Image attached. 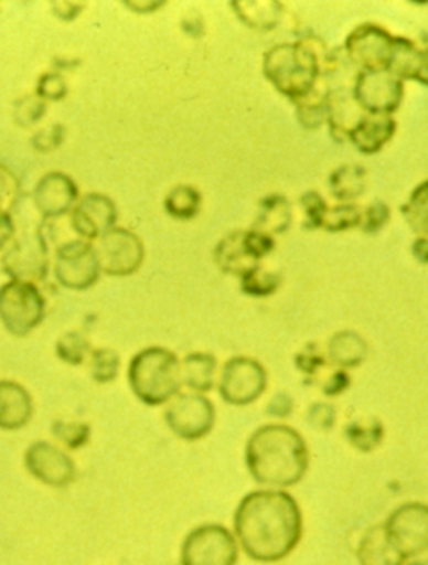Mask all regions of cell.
Masks as SVG:
<instances>
[{
    "instance_id": "obj_42",
    "label": "cell",
    "mask_w": 428,
    "mask_h": 565,
    "mask_svg": "<svg viewBox=\"0 0 428 565\" xmlns=\"http://www.w3.org/2000/svg\"><path fill=\"white\" fill-rule=\"evenodd\" d=\"M83 11L84 4L81 2H54L52 4V12L64 22L74 21Z\"/></svg>"
},
{
    "instance_id": "obj_21",
    "label": "cell",
    "mask_w": 428,
    "mask_h": 565,
    "mask_svg": "<svg viewBox=\"0 0 428 565\" xmlns=\"http://www.w3.org/2000/svg\"><path fill=\"white\" fill-rule=\"evenodd\" d=\"M360 565H405L407 558L388 537L385 525H375L363 535L356 551Z\"/></svg>"
},
{
    "instance_id": "obj_34",
    "label": "cell",
    "mask_w": 428,
    "mask_h": 565,
    "mask_svg": "<svg viewBox=\"0 0 428 565\" xmlns=\"http://www.w3.org/2000/svg\"><path fill=\"white\" fill-rule=\"evenodd\" d=\"M362 211L353 203H340L329 207L323 230L329 233H343L349 230L360 228Z\"/></svg>"
},
{
    "instance_id": "obj_27",
    "label": "cell",
    "mask_w": 428,
    "mask_h": 565,
    "mask_svg": "<svg viewBox=\"0 0 428 565\" xmlns=\"http://www.w3.org/2000/svg\"><path fill=\"white\" fill-rule=\"evenodd\" d=\"M201 204H203V198L200 191L190 184L173 188L164 198V210L178 221H190L196 217L200 214Z\"/></svg>"
},
{
    "instance_id": "obj_28",
    "label": "cell",
    "mask_w": 428,
    "mask_h": 565,
    "mask_svg": "<svg viewBox=\"0 0 428 565\" xmlns=\"http://www.w3.org/2000/svg\"><path fill=\"white\" fill-rule=\"evenodd\" d=\"M421 63V49L405 38H395L394 54H392L388 71L402 81H415Z\"/></svg>"
},
{
    "instance_id": "obj_6",
    "label": "cell",
    "mask_w": 428,
    "mask_h": 565,
    "mask_svg": "<svg viewBox=\"0 0 428 565\" xmlns=\"http://www.w3.org/2000/svg\"><path fill=\"white\" fill-rule=\"evenodd\" d=\"M274 236L266 233L248 230V232H233L226 235L214 248V262L226 275H249L259 268V262L274 252Z\"/></svg>"
},
{
    "instance_id": "obj_26",
    "label": "cell",
    "mask_w": 428,
    "mask_h": 565,
    "mask_svg": "<svg viewBox=\"0 0 428 565\" xmlns=\"http://www.w3.org/2000/svg\"><path fill=\"white\" fill-rule=\"evenodd\" d=\"M368 173L362 164H343L332 171L329 178V190L340 203H352L366 190Z\"/></svg>"
},
{
    "instance_id": "obj_22",
    "label": "cell",
    "mask_w": 428,
    "mask_h": 565,
    "mask_svg": "<svg viewBox=\"0 0 428 565\" xmlns=\"http://www.w3.org/2000/svg\"><path fill=\"white\" fill-rule=\"evenodd\" d=\"M293 211L290 201L283 194L271 193L259 201L258 214L252 230L266 235H283L291 226Z\"/></svg>"
},
{
    "instance_id": "obj_36",
    "label": "cell",
    "mask_w": 428,
    "mask_h": 565,
    "mask_svg": "<svg viewBox=\"0 0 428 565\" xmlns=\"http://www.w3.org/2000/svg\"><path fill=\"white\" fill-rule=\"evenodd\" d=\"M301 210H303L304 223L303 228L320 230L325 223L327 213H329V204L325 198L321 196L318 191H307L300 198Z\"/></svg>"
},
{
    "instance_id": "obj_10",
    "label": "cell",
    "mask_w": 428,
    "mask_h": 565,
    "mask_svg": "<svg viewBox=\"0 0 428 565\" xmlns=\"http://www.w3.org/2000/svg\"><path fill=\"white\" fill-rule=\"evenodd\" d=\"M167 405L164 422L181 440H201L211 434L216 424V408L203 393L180 392Z\"/></svg>"
},
{
    "instance_id": "obj_35",
    "label": "cell",
    "mask_w": 428,
    "mask_h": 565,
    "mask_svg": "<svg viewBox=\"0 0 428 565\" xmlns=\"http://www.w3.org/2000/svg\"><path fill=\"white\" fill-rule=\"evenodd\" d=\"M280 285L281 276L275 271H266L261 266L242 278L243 291L249 297H270Z\"/></svg>"
},
{
    "instance_id": "obj_46",
    "label": "cell",
    "mask_w": 428,
    "mask_h": 565,
    "mask_svg": "<svg viewBox=\"0 0 428 565\" xmlns=\"http://www.w3.org/2000/svg\"><path fill=\"white\" fill-rule=\"evenodd\" d=\"M410 565H424V564H410Z\"/></svg>"
},
{
    "instance_id": "obj_18",
    "label": "cell",
    "mask_w": 428,
    "mask_h": 565,
    "mask_svg": "<svg viewBox=\"0 0 428 565\" xmlns=\"http://www.w3.org/2000/svg\"><path fill=\"white\" fill-rule=\"evenodd\" d=\"M32 200H34L35 210L44 220H57L66 216L76 206L79 190L73 178L61 171H54L39 180Z\"/></svg>"
},
{
    "instance_id": "obj_19",
    "label": "cell",
    "mask_w": 428,
    "mask_h": 565,
    "mask_svg": "<svg viewBox=\"0 0 428 565\" xmlns=\"http://www.w3.org/2000/svg\"><path fill=\"white\" fill-rule=\"evenodd\" d=\"M34 417V401L24 385L0 380V430L18 431Z\"/></svg>"
},
{
    "instance_id": "obj_4",
    "label": "cell",
    "mask_w": 428,
    "mask_h": 565,
    "mask_svg": "<svg viewBox=\"0 0 428 565\" xmlns=\"http://www.w3.org/2000/svg\"><path fill=\"white\" fill-rule=\"evenodd\" d=\"M128 382L135 397L148 407L170 404L181 392V360L164 347H148L129 362Z\"/></svg>"
},
{
    "instance_id": "obj_44",
    "label": "cell",
    "mask_w": 428,
    "mask_h": 565,
    "mask_svg": "<svg viewBox=\"0 0 428 565\" xmlns=\"http://www.w3.org/2000/svg\"><path fill=\"white\" fill-rule=\"evenodd\" d=\"M411 253H414V256L415 258H417V262L425 263V265H428V238H425V236H418V238L415 239Z\"/></svg>"
},
{
    "instance_id": "obj_5",
    "label": "cell",
    "mask_w": 428,
    "mask_h": 565,
    "mask_svg": "<svg viewBox=\"0 0 428 565\" xmlns=\"http://www.w3.org/2000/svg\"><path fill=\"white\" fill-rule=\"evenodd\" d=\"M44 295L38 285L9 279L0 287V323L12 337L24 338L45 318Z\"/></svg>"
},
{
    "instance_id": "obj_25",
    "label": "cell",
    "mask_w": 428,
    "mask_h": 565,
    "mask_svg": "<svg viewBox=\"0 0 428 565\" xmlns=\"http://www.w3.org/2000/svg\"><path fill=\"white\" fill-rule=\"evenodd\" d=\"M232 8L243 24L261 32L274 31L280 24L281 15H283V4L274 2V0L232 2Z\"/></svg>"
},
{
    "instance_id": "obj_14",
    "label": "cell",
    "mask_w": 428,
    "mask_h": 565,
    "mask_svg": "<svg viewBox=\"0 0 428 565\" xmlns=\"http://www.w3.org/2000/svg\"><path fill=\"white\" fill-rule=\"evenodd\" d=\"M384 525L388 537L407 561L428 552L427 503H404L392 512Z\"/></svg>"
},
{
    "instance_id": "obj_7",
    "label": "cell",
    "mask_w": 428,
    "mask_h": 565,
    "mask_svg": "<svg viewBox=\"0 0 428 565\" xmlns=\"http://www.w3.org/2000/svg\"><path fill=\"white\" fill-rule=\"evenodd\" d=\"M0 263L6 275L11 279L34 282V285L44 281L51 265L44 228L38 226L32 232H24L21 235L15 233L14 242L6 249Z\"/></svg>"
},
{
    "instance_id": "obj_13",
    "label": "cell",
    "mask_w": 428,
    "mask_h": 565,
    "mask_svg": "<svg viewBox=\"0 0 428 565\" xmlns=\"http://www.w3.org/2000/svg\"><path fill=\"white\" fill-rule=\"evenodd\" d=\"M268 386V373L258 360L235 356L223 366L220 395L233 407L255 404Z\"/></svg>"
},
{
    "instance_id": "obj_11",
    "label": "cell",
    "mask_w": 428,
    "mask_h": 565,
    "mask_svg": "<svg viewBox=\"0 0 428 565\" xmlns=\"http://www.w3.org/2000/svg\"><path fill=\"white\" fill-rule=\"evenodd\" d=\"M54 276L66 290L86 291L93 288L100 276L93 243L76 238L57 246Z\"/></svg>"
},
{
    "instance_id": "obj_47",
    "label": "cell",
    "mask_w": 428,
    "mask_h": 565,
    "mask_svg": "<svg viewBox=\"0 0 428 565\" xmlns=\"http://www.w3.org/2000/svg\"><path fill=\"white\" fill-rule=\"evenodd\" d=\"M424 565H428V562H427V564H424Z\"/></svg>"
},
{
    "instance_id": "obj_37",
    "label": "cell",
    "mask_w": 428,
    "mask_h": 565,
    "mask_svg": "<svg viewBox=\"0 0 428 565\" xmlns=\"http://www.w3.org/2000/svg\"><path fill=\"white\" fill-rule=\"evenodd\" d=\"M45 100H42L38 94L34 96L21 97L14 104V121L21 128H31L38 125L45 115Z\"/></svg>"
},
{
    "instance_id": "obj_29",
    "label": "cell",
    "mask_w": 428,
    "mask_h": 565,
    "mask_svg": "<svg viewBox=\"0 0 428 565\" xmlns=\"http://www.w3.org/2000/svg\"><path fill=\"white\" fill-rule=\"evenodd\" d=\"M402 214L411 232L428 238V180L411 191L410 196L402 206Z\"/></svg>"
},
{
    "instance_id": "obj_3",
    "label": "cell",
    "mask_w": 428,
    "mask_h": 565,
    "mask_svg": "<svg viewBox=\"0 0 428 565\" xmlns=\"http://www.w3.org/2000/svg\"><path fill=\"white\" fill-rule=\"evenodd\" d=\"M329 55L325 44L313 35L278 44L263 55V74L278 93L297 104L313 93Z\"/></svg>"
},
{
    "instance_id": "obj_39",
    "label": "cell",
    "mask_w": 428,
    "mask_h": 565,
    "mask_svg": "<svg viewBox=\"0 0 428 565\" xmlns=\"http://www.w3.org/2000/svg\"><path fill=\"white\" fill-rule=\"evenodd\" d=\"M392 211L387 203L384 201H375L370 204L362 213V223H360V230L365 235H377L382 230L387 226L390 221Z\"/></svg>"
},
{
    "instance_id": "obj_23",
    "label": "cell",
    "mask_w": 428,
    "mask_h": 565,
    "mask_svg": "<svg viewBox=\"0 0 428 565\" xmlns=\"http://www.w3.org/2000/svg\"><path fill=\"white\" fill-rule=\"evenodd\" d=\"M327 352H329L330 362L340 370L356 369L368 356V343L356 331H339L330 338Z\"/></svg>"
},
{
    "instance_id": "obj_45",
    "label": "cell",
    "mask_w": 428,
    "mask_h": 565,
    "mask_svg": "<svg viewBox=\"0 0 428 565\" xmlns=\"http://www.w3.org/2000/svg\"><path fill=\"white\" fill-rule=\"evenodd\" d=\"M126 8L131 11L146 14V12L156 11V9L163 8L164 2H125Z\"/></svg>"
},
{
    "instance_id": "obj_43",
    "label": "cell",
    "mask_w": 428,
    "mask_h": 565,
    "mask_svg": "<svg viewBox=\"0 0 428 565\" xmlns=\"http://www.w3.org/2000/svg\"><path fill=\"white\" fill-rule=\"evenodd\" d=\"M15 233V223L12 214H8V216H0V253L6 252L14 242Z\"/></svg>"
},
{
    "instance_id": "obj_17",
    "label": "cell",
    "mask_w": 428,
    "mask_h": 565,
    "mask_svg": "<svg viewBox=\"0 0 428 565\" xmlns=\"http://www.w3.org/2000/svg\"><path fill=\"white\" fill-rule=\"evenodd\" d=\"M118 207L111 198L103 193H87L77 200L71 211V228L86 242H96L116 228Z\"/></svg>"
},
{
    "instance_id": "obj_33",
    "label": "cell",
    "mask_w": 428,
    "mask_h": 565,
    "mask_svg": "<svg viewBox=\"0 0 428 565\" xmlns=\"http://www.w3.org/2000/svg\"><path fill=\"white\" fill-rule=\"evenodd\" d=\"M52 435L63 447L69 450H79L89 444L93 428L84 422L56 420L51 425Z\"/></svg>"
},
{
    "instance_id": "obj_9",
    "label": "cell",
    "mask_w": 428,
    "mask_h": 565,
    "mask_svg": "<svg viewBox=\"0 0 428 565\" xmlns=\"http://www.w3.org/2000/svg\"><path fill=\"white\" fill-rule=\"evenodd\" d=\"M238 541L218 524L200 525L181 545V565H236Z\"/></svg>"
},
{
    "instance_id": "obj_12",
    "label": "cell",
    "mask_w": 428,
    "mask_h": 565,
    "mask_svg": "<svg viewBox=\"0 0 428 565\" xmlns=\"http://www.w3.org/2000/svg\"><path fill=\"white\" fill-rule=\"evenodd\" d=\"M97 262L100 273L115 278H126L141 269L146 258L145 245L136 233L126 228H113L96 239Z\"/></svg>"
},
{
    "instance_id": "obj_15",
    "label": "cell",
    "mask_w": 428,
    "mask_h": 565,
    "mask_svg": "<svg viewBox=\"0 0 428 565\" xmlns=\"http://www.w3.org/2000/svg\"><path fill=\"white\" fill-rule=\"evenodd\" d=\"M395 38L381 25L363 24L345 41L346 60L359 71H388Z\"/></svg>"
},
{
    "instance_id": "obj_2",
    "label": "cell",
    "mask_w": 428,
    "mask_h": 565,
    "mask_svg": "<svg viewBox=\"0 0 428 565\" xmlns=\"http://www.w3.org/2000/svg\"><path fill=\"white\" fill-rule=\"evenodd\" d=\"M245 460L255 482L285 490L307 476L310 450L295 428L271 424L253 431L246 444Z\"/></svg>"
},
{
    "instance_id": "obj_1",
    "label": "cell",
    "mask_w": 428,
    "mask_h": 565,
    "mask_svg": "<svg viewBox=\"0 0 428 565\" xmlns=\"http://www.w3.org/2000/svg\"><path fill=\"white\" fill-rule=\"evenodd\" d=\"M303 515L285 490H256L243 497L235 512V537L256 562H280L300 544Z\"/></svg>"
},
{
    "instance_id": "obj_30",
    "label": "cell",
    "mask_w": 428,
    "mask_h": 565,
    "mask_svg": "<svg viewBox=\"0 0 428 565\" xmlns=\"http://www.w3.org/2000/svg\"><path fill=\"white\" fill-rule=\"evenodd\" d=\"M93 347L89 340L81 331H66L61 334L56 342V355L61 362L67 365L79 366L90 359Z\"/></svg>"
},
{
    "instance_id": "obj_40",
    "label": "cell",
    "mask_w": 428,
    "mask_h": 565,
    "mask_svg": "<svg viewBox=\"0 0 428 565\" xmlns=\"http://www.w3.org/2000/svg\"><path fill=\"white\" fill-rule=\"evenodd\" d=\"M42 100H63L67 96V83L60 73H45L39 77L38 90Z\"/></svg>"
},
{
    "instance_id": "obj_41",
    "label": "cell",
    "mask_w": 428,
    "mask_h": 565,
    "mask_svg": "<svg viewBox=\"0 0 428 565\" xmlns=\"http://www.w3.org/2000/svg\"><path fill=\"white\" fill-rule=\"evenodd\" d=\"M64 138H66V128L63 125H52L35 132L32 138V148L42 154H49L63 145Z\"/></svg>"
},
{
    "instance_id": "obj_24",
    "label": "cell",
    "mask_w": 428,
    "mask_h": 565,
    "mask_svg": "<svg viewBox=\"0 0 428 565\" xmlns=\"http://www.w3.org/2000/svg\"><path fill=\"white\" fill-rule=\"evenodd\" d=\"M218 373V360L211 353L194 352L181 360V382L194 393L213 390Z\"/></svg>"
},
{
    "instance_id": "obj_8",
    "label": "cell",
    "mask_w": 428,
    "mask_h": 565,
    "mask_svg": "<svg viewBox=\"0 0 428 565\" xmlns=\"http://www.w3.org/2000/svg\"><path fill=\"white\" fill-rule=\"evenodd\" d=\"M404 94V81L390 71H359L353 77L352 97L365 115H394Z\"/></svg>"
},
{
    "instance_id": "obj_32",
    "label": "cell",
    "mask_w": 428,
    "mask_h": 565,
    "mask_svg": "<svg viewBox=\"0 0 428 565\" xmlns=\"http://www.w3.org/2000/svg\"><path fill=\"white\" fill-rule=\"evenodd\" d=\"M90 376L99 385L115 382L121 372V356L113 349H96L89 359Z\"/></svg>"
},
{
    "instance_id": "obj_31",
    "label": "cell",
    "mask_w": 428,
    "mask_h": 565,
    "mask_svg": "<svg viewBox=\"0 0 428 565\" xmlns=\"http://www.w3.org/2000/svg\"><path fill=\"white\" fill-rule=\"evenodd\" d=\"M298 121L303 128L318 129L329 119V100L327 93H318L314 87L310 96L297 103Z\"/></svg>"
},
{
    "instance_id": "obj_20",
    "label": "cell",
    "mask_w": 428,
    "mask_h": 565,
    "mask_svg": "<svg viewBox=\"0 0 428 565\" xmlns=\"http://www.w3.org/2000/svg\"><path fill=\"white\" fill-rule=\"evenodd\" d=\"M397 132V121L392 116L365 115L352 126L346 139L362 154L372 156L381 152Z\"/></svg>"
},
{
    "instance_id": "obj_38",
    "label": "cell",
    "mask_w": 428,
    "mask_h": 565,
    "mask_svg": "<svg viewBox=\"0 0 428 565\" xmlns=\"http://www.w3.org/2000/svg\"><path fill=\"white\" fill-rule=\"evenodd\" d=\"M19 196H21V183L18 177L8 166L0 164V216L12 214Z\"/></svg>"
},
{
    "instance_id": "obj_16",
    "label": "cell",
    "mask_w": 428,
    "mask_h": 565,
    "mask_svg": "<svg viewBox=\"0 0 428 565\" xmlns=\"http://www.w3.org/2000/svg\"><path fill=\"white\" fill-rule=\"evenodd\" d=\"M24 467L38 482L52 489H66L77 479V469L67 451L47 440L29 445Z\"/></svg>"
}]
</instances>
